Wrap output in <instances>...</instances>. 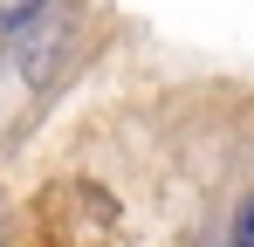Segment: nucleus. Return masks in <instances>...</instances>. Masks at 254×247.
<instances>
[{"instance_id": "obj_1", "label": "nucleus", "mask_w": 254, "mask_h": 247, "mask_svg": "<svg viewBox=\"0 0 254 247\" xmlns=\"http://www.w3.org/2000/svg\"><path fill=\"white\" fill-rule=\"evenodd\" d=\"M48 0H0V35H14V28H28L35 14H42Z\"/></svg>"}, {"instance_id": "obj_2", "label": "nucleus", "mask_w": 254, "mask_h": 247, "mask_svg": "<svg viewBox=\"0 0 254 247\" xmlns=\"http://www.w3.org/2000/svg\"><path fill=\"white\" fill-rule=\"evenodd\" d=\"M227 247H254V199L241 206V220H234V241H227Z\"/></svg>"}]
</instances>
